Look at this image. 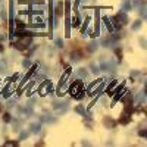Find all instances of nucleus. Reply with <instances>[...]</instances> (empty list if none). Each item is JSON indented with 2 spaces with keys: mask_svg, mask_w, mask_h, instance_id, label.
<instances>
[{
  "mask_svg": "<svg viewBox=\"0 0 147 147\" xmlns=\"http://www.w3.org/2000/svg\"><path fill=\"white\" fill-rule=\"evenodd\" d=\"M28 44H30V38H28V37H19V41L16 43V47L24 49V47L28 46Z\"/></svg>",
  "mask_w": 147,
  "mask_h": 147,
  "instance_id": "obj_1",
  "label": "nucleus"
},
{
  "mask_svg": "<svg viewBox=\"0 0 147 147\" xmlns=\"http://www.w3.org/2000/svg\"><path fill=\"white\" fill-rule=\"evenodd\" d=\"M81 88H82V84L78 81V82H75L71 87V93L74 94V96H77V94H80V91H81Z\"/></svg>",
  "mask_w": 147,
  "mask_h": 147,
  "instance_id": "obj_2",
  "label": "nucleus"
}]
</instances>
